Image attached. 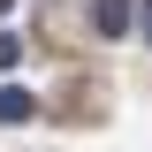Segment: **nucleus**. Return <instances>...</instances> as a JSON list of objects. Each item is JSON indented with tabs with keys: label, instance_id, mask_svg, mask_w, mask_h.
I'll use <instances>...</instances> for the list:
<instances>
[{
	"label": "nucleus",
	"instance_id": "f257e3e1",
	"mask_svg": "<svg viewBox=\"0 0 152 152\" xmlns=\"http://www.w3.org/2000/svg\"><path fill=\"white\" fill-rule=\"evenodd\" d=\"M91 31L99 38H129L137 31V0H91Z\"/></svg>",
	"mask_w": 152,
	"mask_h": 152
},
{
	"label": "nucleus",
	"instance_id": "f03ea898",
	"mask_svg": "<svg viewBox=\"0 0 152 152\" xmlns=\"http://www.w3.org/2000/svg\"><path fill=\"white\" fill-rule=\"evenodd\" d=\"M31 114H38V99L23 84H0V122H31Z\"/></svg>",
	"mask_w": 152,
	"mask_h": 152
},
{
	"label": "nucleus",
	"instance_id": "7ed1b4c3",
	"mask_svg": "<svg viewBox=\"0 0 152 152\" xmlns=\"http://www.w3.org/2000/svg\"><path fill=\"white\" fill-rule=\"evenodd\" d=\"M15 61H23V38H15V31H0V69H15Z\"/></svg>",
	"mask_w": 152,
	"mask_h": 152
},
{
	"label": "nucleus",
	"instance_id": "20e7f679",
	"mask_svg": "<svg viewBox=\"0 0 152 152\" xmlns=\"http://www.w3.org/2000/svg\"><path fill=\"white\" fill-rule=\"evenodd\" d=\"M137 38L152 46V0H137Z\"/></svg>",
	"mask_w": 152,
	"mask_h": 152
},
{
	"label": "nucleus",
	"instance_id": "39448f33",
	"mask_svg": "<svg viewBox=\"0 0 152 152\" xmlns=\"http://www.w3.org/2000/svg\"><path fill=\"white\" fill-rule=\"evenodd\" d=\"M0 15H8V0H0Z\"/></svg>",
	"mask_w": 152,
	"mask_h": 152
}]
</instances>
